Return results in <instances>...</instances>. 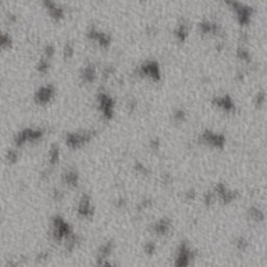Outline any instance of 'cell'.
<instances>
[{
  "label": "cell",
  "instance_id": "obj_1",
  "mask_svg": "<svg viewBox=\"0 0 267 267\" xmlns=\"http://www.w3.org/2000/svg\"><path fill=\"white\" fill-rule=\"evenodd\" d=\"M169 227H170L169 220L168 219H161L160 221L155 225V232L156 233V234L164 235L168 232Z\"/></svg>",
  "mask_w": 267,
  "mask_h": 267
},
{
  "label": "cell",
  "instance_id": "obj_2",
  "mask_svg": "<svg viewBox=\"0 0 267 267\" xmlns=\"http://www.w3.org/2000/svg\"><path fill=\"white\" fill-rule=\"evenodd\" d=\"M249 214H251V217L256 219L257 221H261V220L264 219V215L259 209H256V208H251V211H249Z\"/></svg>",
  "mask_w": 267,
  "mask_h": 267
},
{
  "label": "cell",
  "instance_id": "obj_3",
  "mask_svg": "<svg viewBox=\"0 0 267 267\" xmlns=\"http://www.w3.org/2000/svg\"><path fill=\"white\" fill-rule=\"evenodd\" d=\"M247 246V242L244 240L243 238H239V240L237 241V247L239 249H245Z\"/></svg>",
  "mask_w": 267,
  "mask_h": 267
},
{
  "label": "cell",
  "instance_id": "obj_4",
  "mask_svg": "<svg viewBox=\"0 0 267 267\" xmlns=\"http://www.w3.org/2000/svg\"><path fill=\"white\" fill-rule=\"evenodd\" d=\"M155 248H156V247H155V245H153V243H148L147 245L145 246V251H147V253H150V254L155 251Z\"/></svg>",
  "mask_w": 267,
  "mask_h": 267
}]
</instances>
